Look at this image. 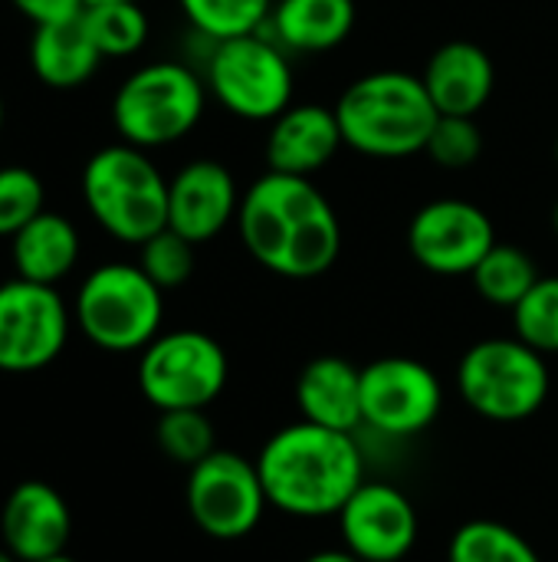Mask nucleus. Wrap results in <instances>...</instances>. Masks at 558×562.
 <instances>
[{"instance_id":"nucleus-36","label":"nucleus","mask_w":558,"mask_h":562,"mask_svg":"<svg viewBox=\"0 0 558 562\" xmlns=\"http://www.w3.org/2000/svg\"><path fill=\"white\" fill-rule=\"evenodd\" d=\"M86 7H95V3H115V0H82Z\"/></svg>"},{"instance_id":"nucleus-18","label":"nucleus","mask_w":558,"mask_h":562,"mask_svg":"<svg viewBox=\"0 0 558 562\" xmlns=\"http://www.w3.org/2000/svg\"><path fill=\"white\" fill-rule=\"evenodd\" d=\"M437 115H470L490 102L497 69L483 46L470 40H451L444 43L424 66L421 76Z\"/></svg>"},{"instance_id":"nucleus-8","label":"nucleus","mask_w":558,"mask_h":562,"mask_svg":"<svg viewBox=\"0 0 558 562\" xmlns=\"http://www.w3.org/2000/svg\"><path fill=\"white\" fill-rule=\"evenodd\" d=\"M227 352L201 329L158 333L138 359V389L158 412L207 408L227 389Z\"/></svg>"},{"instance_id":"nucleus-22","label":"nucleus","mask_w":558,"mask_h":562,"mask_svg":"<svg viewBox=\"0 0 558 562\" xmlns=\"http://www.w3.org/2000/svg\"><path fill=\"white\" fill-rule=\"evenodd\" d=\"M270 26L283 49L326 53L349 40L355 26V0H276Z\"/></svg>"},{"instance_id":"nucleus-12","label":"nucleus","mask_w":558,"mask_h":562,"mask_svg":"<svg viewBox=\"0 0 558 562\" xmlns=\"http://www.w3.org/2000/svg\"><path fill=\"white\" fill-rule=\"evenodd\" d=\"M69 342V310L56 286L13 277L0 283V372L53 366Z\"/></svg>"},{"instance_id":"nucleus-16","label":"nucleus","mask_w":558,"mask_h":562,"mask_svg":"<svg viewBox=\"0 0 558 562\" xmlns=\"http://www.w3.org/2000/svg\"><path fill=\"white\" fill-rule=\"evenodd\" d=\"M0 547L20 562H36L66 553L72 540V510L66 497L43 481L16 484L0 510Z\"/></svg>"},{"instance_id":"nucleus-28","label":"nucleus","mask_w":558,"mask_h":562,"mask_svg":"<svg viewBox=\"0 0 558 562\" xmlns=\"http://www.w3.org/2000/svg\"><path fill=\"white\" fill-rule=\"evenodd\" d=\"M513 336L543 356H558V277H539L513 306Z\"/></svg>"},{"instance_id":"nucleus-23","label":"nucleus","mask_w":558,"mask_h":562,"mask_svg":"<svg viewBox=\"0 0 558 562\" xmlns=\"http://www.w3.org/2000/svg\"><path fill=\"white\" fill-rule=\"evenodd\" d=\"M477 293L500 310H513L539 280L536 260L516 244H493L490 254L470 273Z\"/></svg>"},{"instance_id":"nucleus-33","label":"nucleus","mask_w":558,"mask_h":562,"mask_svg":"<svg viewBox=\"0 0 558 562\" xmlns=\"http://www.w3.org/2000/svg\"><path fill=\"white\" fill-rule=\"evenodd\" d=\"M303 562H362V560L342 547V550H319V553H312L309 560H303Z\"/></svg>"},{"instance_id":"nucleus-38","label":"nucleus","mask_w":558,"mask_h":562,"mask_svg":"<svg viewBox=\"0 0 558 562\" xmlns=\"http://www.w3.org/2000/svg\"><path fill=\"white\" fill-rule=\"evenodd\" d=\"M0 128H3V99H0Z\"/></svg>"},{"instance_id":"nucleus-1","label":"nucleus","mask_w":558,"mask_h":562,"mask_svg":"<svg viewBox=\"0 0 558 562\" xmlns=\"http://www.w3.org/2000/svg\"><path fill=\"white\" fill-rule=\"evenodd\" d=\"M240 240L276 277L312 280L342 254V224L329 198L296 175L266 171L240 198Z\"/></svg>"},{"instance_id":"nucleus-26","label":"nucleus","mask_w":558,"mask_h":562,"mask_svg":"<svg viewBox=\"0 0 558 562\" xmlns=\"http://www.w3.org/2000/svg\"><path fill=\"white\" fill-rule=\"evenodd\" d=\"M184 16L207 40H234L260 33L273 13V0H178Z\"/></svg>"},{"instance_id":"nucleus-9","label":"nucleus","mask_w":558,"mask_h":562,"mask_svg":"<svg viewBox=\"0 0 558 562\" xmlns=\"http://www.w3.org/2000/svg\"><path fill=\"white\" fill-rule=\"evenodd\" d=\"M207 86L230 115L247 122H273L293 105V66L263 33L214 43Z\"/></svg>"},{"instance_id":"nucleus-32","label":"nucleus","mask_w":558,"mask_h":562,"mask_svg":"<svg viewBox=\"0 0 558 562\" xmlns=\"http://www.w3.org/2000/svg\"><path fill=\"white\" fill-rule=\"evenodd\" d=\"M30 23L43 26V23H59V20H72L86 10L82 0H10Z\"/></svg>"},{"instance_id":"nucleus-25","label":"nucleus","mask_w":558,"mask_h":562,"mask_svg":"<svg viewBox=\"0 0 558 562\" xmlns=\"http://www.w3.org/2000/svg\"><path fill=\"white\" fill-rule=\"evenodd\" d=\"M86 30L99 46L102 59H122L145 46L148 40V16L135 0L95 3L82 10Z\"/></svg>"},{"instance_id":"nucleus-5","label":"nucleus","mask_w":558,"mask_h":562,"mask_svg":"<svg viewBox=\"0 0 558 562\" xmlns=\"http://www.w3.org/2000/svg\"><path fill=\"white\" fill-rule=\"evenodd\" d=\"M457 392L464 405L497 425H516L549 402L553 375L543 352L516 336L474 342L457 366Z\"/></svg>"},{"instance_id":"nucleus-14","label":"nucleus","mask_w":558,"mask_h":562,"mask_svg":"<svg viewBox=\"0 0 558 562\" xmlns=\"http://www.w3.org/2000/svg\"><path fill=\"white\" fill-rule=\"evenodd\" d=\"M342 547L362 562H401L418 543L421 520L411 497L388 481H365L339 510Z\"/></svg>"},{"instance_id":"nucleus-13","label":"nucleus","mask_w":558,"mask_h":562,"mask_svg":"<svg viewBox=\"0 0 558 562\" xmlns=\"http://www.w3.org/2000/svg\"><path fill=\"white\" fill-rule=\"evenodd\" d=\"M493 244L497 231L487 211L460 198L431 201L418 207L408 224V250L414 263L437 277H470Z\"/></svg>"},{"instance_id":"nucleus-19","label":"nucleus","mask_w":558,"mask_h":562,"mask_svg":"<svg viewBox=\"0 0 558 562\" xmlns=\"http://www.w3.org/2000/svg\"><path fill=\"white\" fill-rule=\"evenodd\" d=\"M296 405L306 422L355 435L362 428V369L342 356H316L296 379Z\"/></svg>"},{"instance_id":"nucleus-27","label":"nucleus","mask_w":558,"mask_h":562,"mask_svg":"<svg viewBox=\"0 0 558 562\" xmlns=\"http://www.w3.org/2000/svg\"><path fill=\"white\" fill-rule=\"evenodd\" d=\"M155 441L168 461H174L187 471L217 451V431H214V422L207 418V408L158 412Z\"/></svg>"},{"instance_id":"nucleus-29","label":"nucleus","mask_w":558,"mask_h":562,"mask_svg":"<svg viewBox=\"0 0 558 562\" xmlns=\"http://www.w3.org/2000/svg\"><path fill=\"white\" fill-rule=\"evenodd\" d=\"M138 267L161 290H178L194 273V244L178 231L164 227L138 247Z\"/></svg>"},{"instance_id":"nucleus-2","label":"nucleus","mask_w":558,"mask_h":562,"mask_svg":"<svg viewBox=\"0 0 558 562\" xmlns=\"http://www.w3.org/2000/svg\"><path fill=\"white\" fill-rule=\"evenodd\" d=\"M257 471L273 510L296 520H322L339 517L365 484V451L355 435L299 418L266 438Z\"/></svg>"},{"instance_id":"nucleus-3","label":"nucleus","mask_w":558,"mask_h":562,"mask_svg":"<svg viewBox=\"0 0 558 562\" xmlns=\"http://www.w3.org/2000/svg\"><path fill=\"white\" fill-rule=\"evenodd\" d=\"M335 119L349 148L368 158H408L428 148L437 109L421 76L378 69L339 95Z\"/></svg>"},{"instance_id":"nucleus-10","label":"nucleus","mask_w":558,"mask_h":562,"mask_svg":"<svg viewBox=\"0 0 558 562\" xmlns=\"http://www.w3.org/2000/svg\"><path fill=\"white\" fill-rule=\"evenodd\" d=\"M184 501L194 527L224 543L250 537L270 507L257 461L224 448L187 471Z\"/></svg>"},{"instance_id":"nucleus-34","label":"nucleus","mask_w":558,"mask_h":562,"mask_svg":"<svg viewBox=\"0 0 558 562\" xmlns=\"http://www.w3.org/2000/svg\"><path fill=\"white\" fill-rule=\"evenodd\" d=\"M36 562H76L69 553H56V557H46V560H36Z\"/></svg>"},{"instance_id":"nucleus-30","label":"nucleus","mask_w":558,"mask_h":562,"mask_svg":"<svg viewBox=\"0 0 558 562\" xmlns=\"http://www.w3.org/2000/svg\"><path fill=\"white\" fill-rule=\"evenodd\" d=\"M43 211H46V188L39 175L20 165L0 168V237H13Z\"/></svg>"},{"instance_id":"nucleus-37","label":"nucleus","mask_w":558,"mask_h":562,"mask_svg":"<svg viewBox=\"0 0 558 562\" xmlns=\"http://www.w3.org/2000/svg\"><path fill=\"white\" fill-rule=\"evenodd\" d=\"M553 227H556V234H558V201H556V211H553Z\"/></svg>"},{"instance_id":"nucleus-4","label":"nucleus","mask_w":558,"mask_h":562,"mask_svg":"<svg viewBox=\"0 0 558 562\" xmlns=\"http://www.w3.org/2000/svg\"><path fill=\"white\" fill-rule=\"evenodd\" d=\"M82 201L95 224L122 244L141 247L168 227V178L145 148L128 142L99 148L86 161Z\"/></svg>"},{"instance_id":"nucleus-11","label":"nucleus","mask_w":558,"mask_h":562,"mask_svg":"<svg viewBox=\"0 0 558 562\" xmlns=\"http://www.w3.org/2000/svg\"><path fill=\"white\" fill-rule=\"evenodd\" d=\"M444 408V385L411 356H382L362 369V428L382 438H414Z\"/></svg>"},{"instance_id":"nucleus-39","label":"nucleus","mask_w":558,"mask_h":562,"mask_svg":"<svg viewBox=\"0 0 558 562\" xmlns=\"http://www.w3.org/2000/svg\"><path fill=\"white\" fill-rule=\"evenodd\" d=\"M556 161H558V142H556Z\"/></svg>"},{"instance_id":"nucleus-35","label":"nucleus","mask_w":558,"mask_h":562,"mask_svg":"<svg viewBox=\"0 0 558 562\" xmlns=\"http://www.w3.org/2000/svg\"><path fill=\"white\" fill-rule=\"evenodd\" d=\"M0 562H20V560H16L7 547H0Z\"/></svg>"},{"instance_id":"nucleus-24","label":"nucleus","mask_w":558,"mask_h":562,"mask_svg":"<svg viewBox=\"0 0 558 562\" xmlns=\"http://www.w3.org/2000/svg\"><path fill=\"white\" fill-rule=\"evenodd\" d=\"M447 562H543L536 547L500 520H467L447 547Z\"/></svg>"},{"instance_id":"nucleus-6","label":"nucleus","mask_w":558,"mask_h":562,"mask_svg":"<svg viewBox=\"0 0 558 562\" xmlns=\"http://www.w3.org/2000/svg\"><path fill=\"white\" fill-rule=\"evenodd\" d=\"M164 290L138 263L95 267L72 303L79 333L105 352H141L164 319Z\"/></svg>"},{"instance_id":"nucleus-20","label":"nucleus","mask_w":558,"mask_h":562,"mask_svg":"<svg viewBox=\"0 0 558 562\" xmlns=\"http://www.w3.org/2000/svg\"><path fill=\"white\" fill-rule=\"evenodd\" d=\"M102 63L99 46L92 43L82 13L59 23H43L30 40L33 76L49 89H76L95 76Z\"/></svg>"},{"instance_id":"nucleus-15","label":"nucleus","mask_w":558,"mask_h":562,"mask_svg":"<svg viewBox=\"0 0 558 562\" xmlns=\"http://www.w3.org/2000/svg\"><path fill=\"white\" fill-rule=\"evenodd\" d=\"M240 211L234 175L210 158L184 165L168 181V227L194 247L214 240Z\"/></svg>"},{"instance_id":"nucleus-31","label":"nucleus","mask_w":558,"mask_h":562,"mask_svg":"<svg viewBox=\"0 0 558 562\" xmlns=\"http://www.w3.org/2000/svg\"><path fill=\"white\" fill-rule=\"evenodd\" d=\"M424 151L431 155L434 165L451 168V171L477 165V158L483 155V135H480L477 119H470V115H437Z\"/></svg>"},{"instance_id":"nucleus-21","label":"nucleus","mask_w":558,"mask_h":562,"mask_svg":"<svg viewBox=\"0 0 558 562\" xmlns=\"http://www.w3.org/2000/svg\"><path fill=\"white\" fill-rule=\"evenodd\" d=\"M10 257L16 277L56 286L79 260V234L62 214L43 211L10 237Z\"/></svg>"},{"instance_id":"nucleus-17","label":"nucleus","mask_w":558,"mask_h":562,"mask_svg":"<svg viewBox=\"0 0 558 562\" xmlns=\"http://www.w3.org/2000/svg\"><path fill=\"white\" fill-rule=\"evenodd\" d=\"M342 145L345 142L335 109L303 102V105H289L273 119L266 135V161L270 171L309 178L319 168H326Z\"/></svg>"},{"instance_id":"nucleus-7","label":"nucleus","mask_w":558,"mask_h":562,"mask_svg":"<svg viewBox=\"0 0 558 562\" xmlns=\"http://www.w3.org/2000/svg\"><path fill=\"white\" fill-rule=\"evenodd\" d=\"M204 115V82L181 63H148L135 69L112 99V122L122 142L161 148L181 142Z\"/></svg>"}]
</instances>
